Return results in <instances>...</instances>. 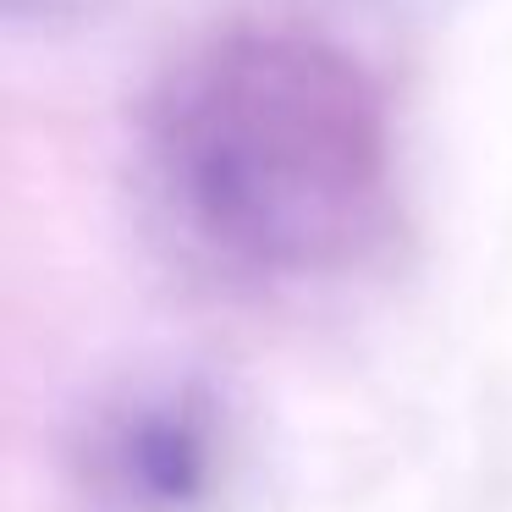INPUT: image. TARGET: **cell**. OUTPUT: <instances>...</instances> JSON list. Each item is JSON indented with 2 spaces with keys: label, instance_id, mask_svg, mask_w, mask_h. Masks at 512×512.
Here are the masks:
<instances>
[{
  "label": "cell",
  "instance_id": "3",
  "mask_svg": "<svg viewBox=\"0 0 512 512\" xmlns=\"http://www.w3.org/2000/svg\"><path fill=\"white\" fill-rule=\"evenodd\" d=\"M83 0H0V12H6V23L17 28H45V23H61V17H72Z\"/></svg>",
  "mask_w": 512,
  "mask_h": 512
},
{
  "label": "cell",
  "instance_id": "2",
  "mask_svg": "<svg viewBox=\"0 0 512 512\" xmlns=\"http://www.w3.org/2000/svg\"><path fill=\"white\" fill-rule=\"evenodd\" d=\"M232 463V408L193 369L122 380L72 435V490L83 512H215Z\"/></svg>",
  "mask_w": 512,
  "mask_h": 512
},
{
  "label": "cell",
  "instance_id": "1",
  "mask_svg": "<svg viewBox=\"0 0 512 512\" xmlns=\"http://www.w3.org/2000/svg\"><path fill=\"white\" fill-rule=\"evenodd\" d=\"M138 166L188 254L265 287L347 276L397 215L380 83L292 23H237L182 50L144 100Z\"/></svg>",
  "mask_w": 512,
  "mask_h": 512
}]
</instances>
